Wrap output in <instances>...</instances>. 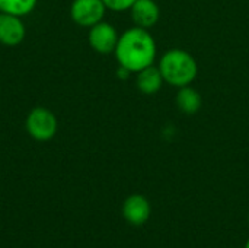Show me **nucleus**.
Masks as SVG:
<instances>
[{"label": "nucleus", "mask_w": 249, "mask_h": 248, "mask_svg": "<svg viewBox=\"0 0 249 248\" xmlns=\"http://www.w3.org/2000/svg\"><path fill=\"white\" fill-rule=\"evenodd\" d=\"M38 4V0H0V12L25 18L31 15Z\"/></svg>", "instance_id": "obj_11"}, {"label": "nucleus", "mask_w": 249, "mask_h": 248, "mask_svg": "<svg viewBox=\"0 0 249 248\" xmlns=\"http://www.w3.org/2000/svg\"><path fill=\"white\" fill-rule=\"evenodd\" d=\"M131 75H133V73H131L130 70H127L125 67L118 66V69H117V77H118V79H121V80H127Z\"/></svg>", "instance_id": "obj_13"}, {"label": "nucleus", "mask_w": 249, "mask_h": 248, "mask_svg": "<svg viewBox=\"0 0 249 248\" xmlns=\"http://www.w3.org/2000/svg\"><path fill=\"white\" fill-rule=\"evenodd\" d=\"M118 38H120V34L117 28L107 20H101L99 23L93 25L92 28H89V32H88V42L90 48L99 54L114 53Z\"/></svg>", "instance_id": "obj_5"}, {"label": "nucleus", "mask_w": 249, "mask_h": 248, "mask_svg": "<svg viewBox=\"0 0 249 248\" xmlns=\"http://www.w3.org/2000/svg\"><path fill=\"white\" fill-rule=\"evenodd\" d=\"M107 10L102 0H73L70 4V18L76 25L89 29L104 20Z\"/></svg>", "instance_id": "obj_4"}, {"label": "nucleus", "mask_w": 249, "mask_h": 248, "mask_svg": "<svg viewBox=\"0 0 249 248\" xmlns=\"http://www.w3.org/2000/svg\"><path fill=\"white\" fill-rule=\"evenodd\" d=\"M25 129L34 140L48 142L57 134L58 120L51 110L45 107H35L26 115Z\"/></svg>", "instance_id": "obj_3"}, {"label": "nucleus", "mask_w": 249, "mask_h": 248, "mask_svg": "<svg viewBox=\"0 0 249 248\" xmlns=\"http://www.w3.org/2000/svg\"><path fill=\"white\" fill-rule=\"evenodd\" d=\"M26 37L23 18L0 12V44L6 47L19 45Z\"/></svg>", "instance_id": "obj_6"}, {"label": "nucleus", "mask_w": 249, "mask_h": 248, "mask_svg": "<svg viewBox=\"0 0 249 248\" xmlns=\"http://www.w3.org/2000/svg\"><path fill=\"white\" fill-rule=\"evenodd\" d=\"M128 12L134 26L149 31L159 22L160 18V7L155 0H136Z\"/></svg>", "instance_id": "obj_8"}, {"label": "nucleus", "mask_w": 249, "mask_h": 248, "mask_svg": "<svg viewBox=\"0 0 249 248\" xmlns=\"http://www.w3.org/2000/svg\"><path fill=\"white\" fill-rule=\"evenodd\" d=\"M245 248H249V238L247 240V244H245Z\"/></svg>", "instance_id": "obj_14"}, {"label": "nucleus", "mask_w": 249, "mask_h": 248, "mask_svg": "<svg viewBox=\"0 0 249 248\" xmlns=\"http://www.w3.org/2000/svg\"><path fill=\"white\" fill-rule=\"evenodd\" d=\"M123 216L124 219L134 227H140L146 224L150 218V203L142 194H131L123 203Z\"/></svg>", "instance_id": "obj_7"}, {"label": "nucleus", "mask_w": 249, "mask_h": 248, "mask_svg": "<svg viewBox=\"0 0 249 248\" xmlns=\"http://www.w3.org/2000/svg\"><path fill=\"white\" fill-rule=\"evenodd\" d=\"M248 224H249V215H248Z\"/></svg>", "instance_id": "obj_15"}, {"label": "nucleus", "mask_w": 249, "mask_h": 248, "mask_svg": "<svg viewBox=\"0 0 249 248\" xmlns=\"http://www.w3.org/2000/svg\"><path fill=\"white\" fill-rule=\"evenodd\" d=\"M175 104H177L179 111H182L184 114L193 115V114H196V113H198L201 110L203 96L191 85L182 86V88H178V92H177V96H175Z\"/></svg>", "instance_id": "obj_10"}, {"label": "nucleus", "mask_w": 249, "mask_h": 248, "mask_svg": "<svg viewBox=\"0 0 249 248\" xmlns=\"http://www.w3.org/2000/svg\"><path fill=\"white\" fill-rule=\"evenodd\" d=\"M165 80L162 77V73L158 66L152 64L140 72L136 73V86L143 95H155L158 94Z\"/></svg>", "instance_id": "obj_9"}, {"label": "nucleus", "mask_w": 249, "mask_h": 248, "mask_svg": "<svg viewBox=\"0 0 249 248\" xmlns=\"http://www.w3.org/2000/svg\"><path fill=\"white\" fill-rule=\"evenodd\" d=\"M118 66L125 67L131 73H137L156 61L158 45L149 29L131 26L120 34L115 51Z\"/></svg>", "instance_id": "obj_1"}, {"label": "nucleus", "mask_w": 249, "mask_h": 248, "mask_svg": "<svg viewBox=\"0 0 249 248\" xmlns=\"http://www.w3.org/2000/svg\"><path fill=\"white\" fill-rule=\"evenodd\" d=\"M105 7L111 12H128L131 9V6L136 3V0H102Z\"/></svg>", "instance_id": "obj_12"}, {"label": "nucleus", "mask_w": 249, "mask_h": 248, "mask_svg": "<svg viewBox=\"0 0 249 248\" xmlns=\"http://www.w3.org/2000/svg\"><path fill=\"white\" fill-rule=\"evenodd\" d=\"M158 67L165 83L174 88L191 85L198 75V63L196 57L184 48H171L159 58Z\"/></svg>", "instance_id": "obj_2"}]
</instances>
